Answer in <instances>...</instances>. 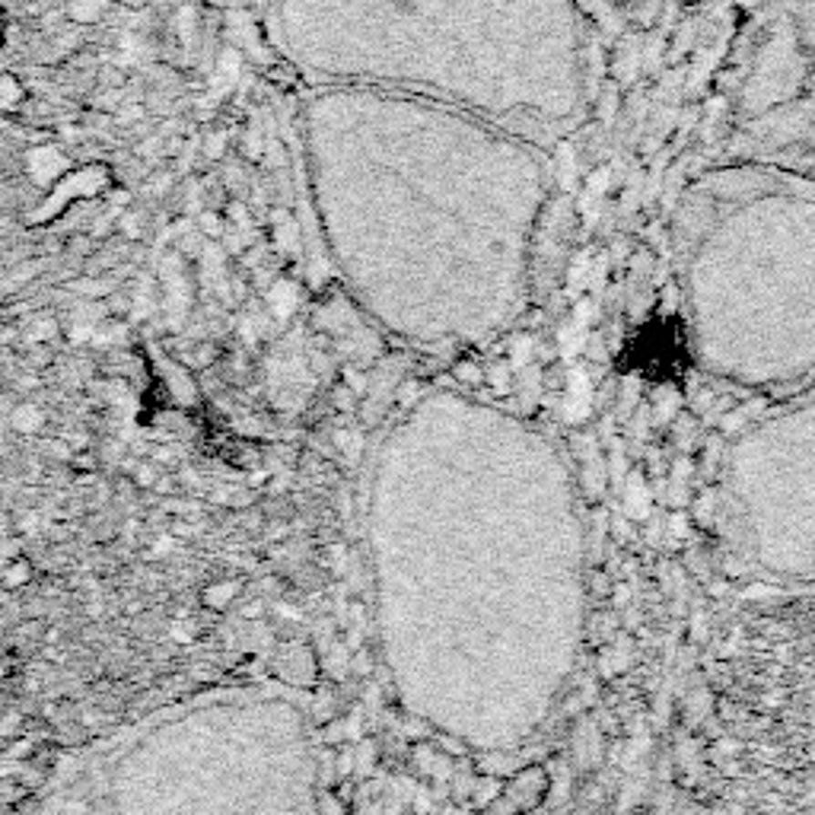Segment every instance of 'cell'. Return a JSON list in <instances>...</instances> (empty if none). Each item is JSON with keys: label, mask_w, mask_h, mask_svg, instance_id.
Listing matches in <instances>:
<instances>
[{"label": "cell", "mask_w": 815, "mask_h": 815, "mask_svg": "<svg viewBox=\"0 0 815 815\" xmlns=\"http://www.w3.org/2000/svg\"><path fill=\"white\" fill-rule=\"evenodd\" d=\"M138 484L140 488H153V484H157V469H153V465H140L138 469Z\"/></svg>", "instance_id": "obj_12"}, {"label": "cell", "mask_w": 815, "mask_h": 815, "mask_svg": "<svg viewBox=\"0 0 815 815\" xmlns=\"http://www.w3.org/2000/svg\"><path fill=\"white\" fill-rule=\"evenodd\" d=\"M609 4H614L618 10H637V13H644L646 6L659 4V0H609ZM637 13H634V16H637Z\"/></svg>", "instance_id": "obj_11"}, {"label": "cell", "mask_w": 815, "mask_h": 815, "mask_svg": "<svg viewBox=\"0 0 815 815\" xmlns=\"http://www.w3.org/2000/svg\"><path fill=\"white\" fill-rule=\"evenodd\" d=\"M10 420H13V427H16V430H23V433H36V430H42L45 414L38 411L36 405H19L16 411L10 414Z\"/></svg>", "instance_id": "obj_6"}, {"label": "cell", "mask_w": 815, "mask_h": 815, "mask_svg": "<svg viewBox=\"0 0 815 815\" xmlns=\"http://www.w3.org/2000/svg\"><path fill=\"white\" fill-rule=\"evenodd\" d=\"M354 669H357V672H370V656H366V653L354 656Z\"/></svg>", "instance_id": "obj_16"}, {"label": "cell", "mask_w": 815, "mask_h": 815, "mask_svg": "<svg viewBox=\"0 0 815 815\" xmlns=\"http://www.w3.org/2000/svg\"><path fill=\"white\" fill-rule=\"evenodd\" d=\"M23 580H29V564H26V561H19L16 567H10V571H6V586H16V583H23Z\"/></svg>", "instance_id": "obj_10"}, {"label": "cell", "mask_w": 815, "mask_h": 815, "mask_svg": "<svg viewBox=\"0 0 815 815\" xmlns=\"http://www.w3.org/2000/svg\"><path fill=\"white\" fill-rule=\"evenodd\" d=\"M236 590H239L236 583H220L217 590H211V593H207V596H204V603H207V605H213V609H220V605H223L226 599H232V596H236Z\"/></svg>", "instance_id": "obj_8"}, {"label": "cell", "mask_w": 815, "mask_h": 815, "mask_svg": "<svg viewBox=\"0 0 815 815\" xmlns=\"http://www.w3.org/2000/svg\"><path fill=\"white\" fill-rule=\"evenodd\" d=\"M262 609H264V603H249L242 609V614H245V618H258V614H262Z\"/></svg>", "instance_id": "obj_17"}, {"label": "cell", "mask_w": 815, "mask_h": 815, "mask_svg": "<svg viewBox=\"0 0 815 815\" xmlns=\"http://www.w3.org/2000/svg\"><path fill=\"white\" fill-rule=\"evenodd\" d=\"M335 443H338L341 449H345L351 459H357V456H360V437H357V433H347V430H345V433H338V437H335Z\"/></svg>", "instance_id": "obj_9"}, {"label": "cell", "mask_w": 815, "mask_h": 815, "mask_svg": "<svg viewBox=\"0 0 815 815\" xmlns=\"http://www.w3.org/2000/svg\"><path fill=\"white\" fill-rule=\"evenodd\" d=\"M695 366L761 408L815 383V176L707 166L672 217Z\"/></svg>", "instance_id": "obj_3"}, {"label": "cell", "mask_w": 815, "mask_h": 815, "mask_svg": "<svg viewBox=\"0 0 815 815\" xmlns=\"http://www.w3.org/2000/svg\"><path fill=\"white\" fill-rule=\"evenodd\" d=\"M313 89L303 102L313 204L364 313L437 354L513 328L552 198L545 147L420 96Z\"/></svg>", "instance_id": "obj_1"}, {"label": "cell", "mask_w": 815, "mask_h": 815, "mask_svg": "<svg viewBox=\"0 0 815 815\" xmlns=\"http://www.w3.org/2000/svg\"><path fill=\"white\" fill-rule=\"evenodd\" d=\"M720 475L714 503L739 545L815 558V383L739 427Z\"/></svg>", "instance_id": "obj_5"}, {"label": "cell", "mask_w": 815, "mask_h": 815, "mask_svg": "<svg viewBox=\"0 0 815 815\" xmlns=\"http://www.w3.org/2000/svg\"><path fill=\"white\" fill-rule=\"evenodd\" d=\"M347 383H351V389H357V396H364L366 379L360 377V373H354V366H347Z\"/></svg>", "instance_id": "obj_13"}, {"label": "cell", "mask_w": 815, "mask_h": 815, "mask_svg": "<svg viewBox=\"0 0 815 815\" xmlns=\"http://www.w3.org/2000/svg\"><path fill=\"white\" fill-rule=\"evenodd\" d=\"M220 153H223V134L211 138V147H207V157H220Z\"/></svg>", "instance_id": "obj_14"}, {"label": "cell", "mask_w": 815, "mask_h": 815, "mask_svg": "<svg viewBox=\"0 0 815 815\" xmlns=\"http://www.w3.org/2000/svg\"><path fill=\"white\" fill-rule=\"evenodd\" d=\"M211 4H220V6H245V4H252V0H211Z\"/></svg>", "instance_id": "obj_18"}, {"label": "cell", "mask_w": 815, "mask_h": 815, "mask_svg": "<svg viewBox=\"0 0 815 815\" xmlns=\"http://www.w3.org/2000/svg\"><path fill=\"white\" fill-rule=\"evenodd\" d=\"M274 42L313 87L420 96L545 150L590 89L573 0H274Z\"/></svg>", "instance_id": "obj_2"}, {"label": "cell", "mask_w": 815, "mask_h": 815, "mask_svg": "<svg viewBox=\"0 0 815 815\" xmlns=\"http://www.w3.org/2000/svg\"><path fill=\"white\" fill-rule=\"evenodd\" d=\"M714 147V166L815 176V0L752 13L717 99Z\"/></svg>", "instance_id": "obj_4"}, {"label": "cell", "mask_w": 815, "mask_h": 815, "mask_svg": "<svg viewBox=\"0 0 815 815\" xmlns=\"http://www.w3.org/2000/svg\"><path fill=\"white\" fill-rule=\"evenodd\" d=\"M172 637L179 640V644H191V634H189V627H172Z\"/></svg>", "instance_id": "obj_15"}, {"label": "cell", "mask_w": 815, "mask_h": 815, "mask_svg": "<svg viewBox=\"0 0 815 815\" xmlns=\"http://www.w3.org/2000/svg\"><path fill=\"white\" fill-rule=\"evenodd\" d=\"M106 4L108 0H70V19H77V23H96V19L106 13Z\"/></svg>", "instance_id": "obj_7"}]
</instances>
